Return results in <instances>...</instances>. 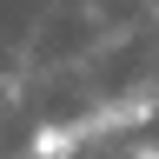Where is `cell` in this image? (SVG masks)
<instances>
[{
  "instance_id": "6da1fadb",
  "label": "cell",
  "mask_w": 159,
  "mask_h": 159,
  "mask_svg": "<svg viewBox=\"0 0 159 159\" xmlns=\"http://www.w3.org/2000/svg\"><path fill=\"white\" fill-rule=\"evenodd\" d=\"M73 146H80V133H73V126H53V119L33 126V139H27L33 159H73Z\"/></svg>"
},
{
  "instance_id": "7a4b0ae2",
  "label": "cell",
  "mask_w": 159,
  "mask_h": 159,
  "mask_svg": "<svg viewBox=\"0 0 159 159\" xmlns=\"http://www.w3.org/2000/svg\"><path fill=\"white\" fill-rule=\"evenodd\" d=\"M133 159H159V146H139V152H133Z\"/></svg>"
}]
</instances>
